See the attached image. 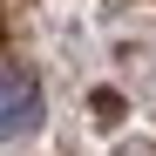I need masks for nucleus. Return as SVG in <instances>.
Wrapping results in <instances>:
<instances>
[{"instance_id":"f257e3e1","label":"nucleus","mask_w":156,"mask_h":156,"mask_svg":"<svg viewBox=\"0 0 156 156\" xmlns=\"http://www.w3.org/2000/svg\"><path fill=\"white\" fill-rule=\"evenodd\" d=\"M34 129H41V88H34V75L0 68V143L34 136Z\"/></svg>"}]
</instances>
